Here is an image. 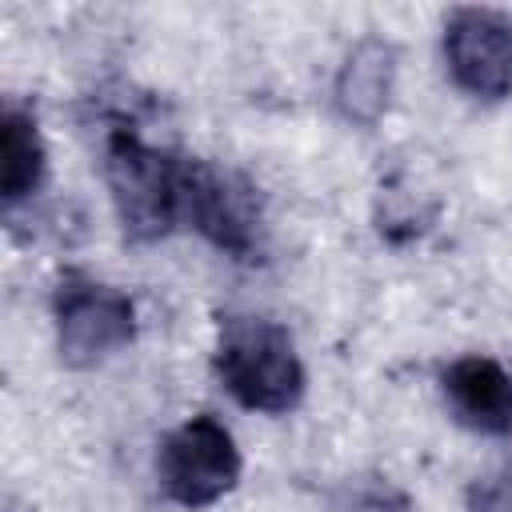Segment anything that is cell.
Returning a JSON list of instances; mask_svg holds the SVG:
<instances>
[{"instance_id": "6da1fadb", "label": "cell", "mask_w": 512, "mask_h": 512, "mask_svg": "<svg viewBox=\"0 0 512 512\" xmlns=\"http://www.w3.org/2000/svg\"><path fill=\"white\" fill-rule=\"evenodd\" d=\"M216 376L248 412L284 416L304 400L308 376L284 324L252 312H224L216 328Z\"/></svg>"}, {"instance_id": "7a4b0ae2", "label": "cell", "mask_w": 512, "mask_h": 512, "mask_svg": "<svg viewBox=\"0 0 512 512\" xmlns=\"http://www.w3.org/2000/svg\"><path fill=\"white\" fill-rule=\"evenodd\" d=\"M104 180L128 240H160L184 224V156L148 144L136 128L108 132Z\"/></svg>"}, {"instance_id": "3957f363", "label": "cell", "mask_w": 512, "mask_h": 512, "mask_svg": "<svg viewBox=\"0 0 512 512\" xmlns=\"http://www.w3.org/2000/svg\"><path fill=\"white\" fill-rule=\"evenodd\" d=\"M56 344L68 368H96L136 340V308L120 288L64 272L52 296Z\"/></svg>"}, {"instance_id": "277c9868", "label": "cell", "mask_w": 512, "mask_h": 512, "mask_svg": "<svg viewBox=\"0 0 512 512\" xmlns=\"http://www.w3.org/2000/svg\"><path fill=\"white\" fill-rule=\"evenodd\" d=\"M240 468H244V460H240V448H236L232 432L208 412L172 428L160 440V452H156L160 488L180 508L216 504L220 496H228L236 488Z\"/></svg>"}, {"instance_id": "5b68a950", "label": "cell", "mask_w": 512, "mask_h": 512, "mask_svg": "<svg viewBox=\"0 0 512 512\" xmlns=\"http://www.w3.org/2000/svg\"><path fill=\"white\" fill-rule=\"evenodd\" d=\"M184 224L232 260H256L264 248V212L256 188L220 164L184 156Z\"/></svg>"}, {"instance_id": "8992f818", "label": "cell", "mask_w": 512, "mask_h": 512, "mask_svg": "<svg viewBox=\"0 0 512 512\" xmlns=\"http://www.w3.org/2000/svg\"><path fill=\"white\" fill-rule=\"evenodd\" d=\"M444 60L460 92L476 100L512 96V20L496 8H456L444 20Z\"/></svg>"}, {"instance_id": "52a82bcc", "label": "cell", "mask_w": 512, "mask_h": 512, "mask_svg": "<svg viewBox=\"0 0 512 512\" xmlns=\"http://www.w3.org/2000/svg\"><path fill=\"white\" fill-rule=\"evenodd\" d=\"M440 392L456 424L480 436H512V372L484 352L456 356L440 372Z\"/></svg>"}, {"instance_id": "ba28073f", "label": "cell", "mask_w": 512, "mask_h": 512, "mask_svg": "<svg viewBox=\"0 0 512 512\" xmlns=\"http://www.w3.org/2000/svg\"><path fill=\"white\" fill-rule=\"evenodd\" d=\"M396 88V48L380 36L360 40L336 72V104L356 124H376Z\"/></svg>"}, {"instance_id": "9c48e42d", "label": "cell", "mask_w": 512, "mask_h": 512, "mask_svg": "<svg viewBox=\"0 0 512 512\" xmlns=\"http://www.w3.org/2000/svg\"><path fill=\"white\" fill-rule=\"evenodd\" d=\"M44 176H48V148H44L40 124L32 112L8 104L4 108V180H0L4 204L16 208L32 192H40Z\"/></svg>"}, {"instance_id": "30bf717a", "label": "cell", "mask_w": 512, "mask_h": 512, "mask_svg": "<svg viewBox=\"0 0 512 512\" xmlns=\"http://www.w3.org/2000/svg\"><path fill=\"white\" fill-rule=\"evenodd\" d=\"M344 512H412V500L388 480H364L348 492Z\"/></svg>"}]
</instances>
